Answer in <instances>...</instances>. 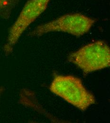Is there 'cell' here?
<instances>
[{"label":"cell","instance_id":"6da1fadb","mask_svg":"<svg viewBox=\"0 0 110 123\" xmlns=\"http://www.w3.org/2000/svg\"><path fill=\"white\" fill-rule=\"evenodd\" d=\"M50 91L80 110L85 111L95 103L94 96L82 80L72 75H55L49 87Z\"/></svg>","mask_w":110,"mask_h":123},{"label":"cell","instance_id":"7a4b0ae2","mask_svg":"<svg viewBox=\"0 0 110 123\" xmlns=\"http://www.w3.org/2000/svg\"><path fill=\"white\" fill-rule=\"evenodd\" d=\"M68 60L88 74L110 66V47L104 41H95L69 54Z\"/></svg>","mask_w":110,"mask_h":123},{"label":"cell","instance_id":"3957f363","mask_svg":"<svg viewBox=\"0 0 110 123\" xmlns=\"http://www.w3.org/2000/svg\"><path fill=\"white\" fill-rule=\"evenodd\" d=\"M95 22V19L81 13L67 14L38 26L29 36L39 37L49 32H63L79 37L88 32Z\"/></svg>","mask_w":110,"mask_h":123},{"label":"cell","instance_id":"277c9868","mask_svg":"<svg viewBox=\"0 0 110 123\" xmlns=\"http://www.w3.org/2000/svg\"><path fill=\"white\" fill-rule=\"evenodd\" d=\"M50 0H28L11 27L3 50L10 55L24 32L47 9Z\"/></svg>","mask_w":110,"mask_h":123},{"label":"cell","instance_id":"5b68a950","mask_svg":"<svg viewBox=\"0 0 110 123\" xmlns=\"http://www.w3.org/2000/svg\"><path fill=\"white\" fill-rule=\"evenodd\" d=\"M19 2V0H0V19H9Z\"/></svg>","mask_w":110,"mask_h":123},{"label":"cell","instance_id":"8992f818","mask_svg":"<svg viewBox=\"0 0 110 123\" xmlns=\"http://www.w3.org/2000/svg\"><path fill=\"white\" fill-rule=\"evenodd\" d=\"M4 89L3 87H0V102L1 96L2 93L4 92Z\"/></svg>","mask_w":110,"mask_h":123}]
</instances>
